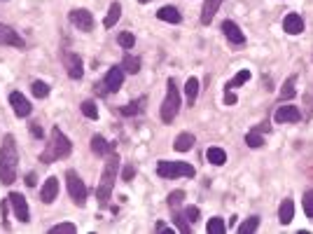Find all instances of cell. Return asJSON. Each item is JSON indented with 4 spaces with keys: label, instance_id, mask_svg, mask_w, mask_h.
I'll return each instance as SVG.
<instances>
[{
    "label": "cell",
    "instance_id": "1",
    "mask_svg": "<svg viewBox=\"0 0 313 234\" xmlns=\"http://www.w3.org/2000/svg\"><path fill=\"white\" fill-rule=\"evenodd\" d=\"M17 164H19V155H17V143H14V136H5L2 138V148H0V183H14L17 178Z\"/></svg>",
    "mask_w": 313,
    "mask_h": 234
},
{
    "label": "cell",
    "instance_id": "2",
    "mask_svg": "<svg viewBox=\"0 0 313 234\" xmlns=\"http://www.w3.org/2000/svg\"><path fill=\"white\" fill-rule=\"evenodd\" d=\"M117 169H119V157H117L115 148H110V159H107L105 169H103L99 190H96V197H99L101 206H105L110 201V195H112V188H115V180H117Z\"/></svg>",
    "mask_w": 313,
    "mask_h": 234
},
{
    "label": "cell",
    "instance_id": "3",
    "mask_svg": "<svg viewBox=\"0 0 313 234\" xmlns=\"http://www.w3.org/2000/svg\"><path fill=\"white\" fill-rule=\"evenodd\" d=\"M72 150L70 145V138L68 136H63V131L59 126H54L52 129V136H49V145H47V150L40 155V162L42 164H49V162H56V159H63V157H68Z\"/></svg>",
    "mask_w": 313,
    "mask_h": 234
},
{
    "label": "cell",
    "instance_id": "4",
    "mask_svg": "<svg viewBox=\"0 0 313 234\" xmlns=\"http://www.w3.org/2000/svg\"><path fill=\"white\" fill-rule=\"evenodd\" d=\"M180 110V89L178 84H175V78H169V89H166V99L161 103V119L169 124L175 119Z\"/></svg>",
    "mask_w": 313,
    "mask_h": 234
},
{
    "label": "cell",
    "instance_id": "5",
    "mask_svg": "<svg viewBox=\"0 0 313 234\" xmlns=\"http://www.w3.org/2000/svg\"><path fill=\"white\" fill-rule=\"evenodd\" d=\"M157 173L161 178H180V176H194V166L187 162H159L157 164Z\"/></svg>",
    "mask_w": 313,
    "mask_h": 234
},
{
    "label": "cell",
    "instance_id": "6",
    "mask_svg": "<svg viewBox=\"0 0 313 234\" xmlns=\"http://www.w3.org/2000/svg\"><path fill=\"white\" fill-rule=\"evenodd\" d=\"M66 185H68V192H70L72 201H75L77 206H84V201H87V188H84V183H82L80 176L75 171H68L66 173Z\"/></svg>",
    "mask_w": 313,
    "mask_h": 234
},
{
    "label": "cell",
    "instance_id": "7",
    "mask_svg": "<svg viewBox=\"0 0 313 234\" xmlns=\"http://www.w3.org/2000/svg\"><path fill=\"white\" fill-rule=\"evenodd\" d=\"M9 103H12L14 115H17V117H28V115H31V110H33L31 101H28L21 91H12V94H9Z\"/></svg>",
    "mask_w": 313,
    "mask_h": 234
},
{
    "label": "cell",
    "instance_id": "8",
    "mask_svg": "<svg viewBox=\"0 0 313 234\" xmlns=\"http://www.w3.org/2000/svg\"><path fill=\"white\" fill-rule=\"evenodd\" d=\"M63 63H66V71H68V75H70L72 80H80L82 75H84V63H82V59L75 52L63 54Z\"/></svg>",
    "mask_w": 313,
    "mask_h": 234
},
{
    "label": "cell",
    "instance_id": "9",
    "mask_svg": "<svg viewBox=\"0 0 313 234\" xmlns=\"http://www.w3.org/2000/svg\"><path fill=\"white\" fill-rule=\"evenodd\" d=\"M70 21L75 28H80L84 33H89L91 28H94V17H91L87 9H72L70 12Z\"/></svg>",
    "mask_w": 313,
    "mask_h": 234
},
{
    "label": "cell",
    "instance_id": "10",
    "mask_svg": "<svg viewBox=\"0 0 313 234\" xmlns=\"http://www.w3.org/2000/svg\"><path fill=\"white\" fill-rule=\"evenodd\" d=\"M9 204H12V208H14V213H17V218L21 223H28V220H31V211H28L26 199L21 197L19 192H12V195H9Z\"/></svg>",
    "mask_w": 313,
    "mask_h": 234
},
{
    "label": "cell",
    "instance_id": "11",
    "mask_svg": "<svg viewBox=\"0 0 313 234\" xmlns=\"http://www.w3.org/2000/svg\"><path fill=\"white\" fill-rule=\"evenodd\" d=\"M124 84V68L122 66H112L105 75V91H119Z\"/></svg>",
    "mask_w": 313,
    "mask_h": 234
},
{
    "label": "cell",
    "instance_id": "12",
    "mask_svg": "<svg viewBox=\"0 0 313 234\" xmlns=\"http://www.w3.org/2000/svg\"><path fill=\"white\" fill-rule=\"evenodd\" d=\"M222 33L227 36V40H232L234 45H243V42H245V36H243V31L236 26L234 21H229V19H227V21H222Z\"/></svg>",
    "mask_w": 313,
    "mask_h": 234
},
{
    "label": "cell",
    "instance_id": "13",
    "mask_svg": "<svg viewBox=\"0 0 313 234\" xmlns=\"http://www.w3.org/2000/svg\"><path fill=\"white\" fill-rule=\"evenodd\" d=\"M283 28H285V33H290V36H299L304 31V19L299 17V14H295V12H290L283 19Z\"/></svg>",
    "mask_w": 313,
    "mask_h": 234
},
{
    "label": "cell",
    "instance_id": "14",
    "mask_svg": "<svg viewBox=\"0 0 313 234\" xmlns=\"http://www.w3.org/2000/svg\"><path fill=\"white\" fill-rule=\"evenodd\" d=\"M0 45H14V47H21L24 45V40L19 38V33L14 28L5 26V24H0Z\"/></svg>",
    "mask_w": 313,
    "mask_h": 234
},
{
    "label": "cell",
    "instance_id": "15",
    "mask_svg": "<svg viewBox=\"0 0 313 234\" xmlns=\"http://www.w3.org/2000/svg\"><path fill=\"white\" fill-rule=\"evenodd\" d=\"M299 110L295 106H283L276 110V122L278 124H285V122H299Z\"/></svg>",
    "mask_w": 313,
    "mask_h": 234
},
{
    "label": "cell",
    "instance_id": "16",
    "mask_svg": "<svg viewBox=\"0 0 313 234\" xmlns=\"http://www.w3.org/2000/svg\"><path fill=\"white\" fill-rule=\"evenodd\" d=\"M292 218H295V201H292V199H283V201H280V208H278V220H280V225L292 223Z\"/></svg>",
    "mask_w": 313,
    "mask_h": 234
},
{
    "label": "cell",
    "instance_id": "17",
    "mask_svg": "<svg viewBox=\"0 0 313 234\" xmlns=\"http://www.w3.org/2000/svg\"><path fill=\"white\" fill-rule=\"evenodd\" d=\"M56 195H59V180L52 176V178L45 180V188H42V192H40V197H42L45 204H52L54 199H56Z\"/></svg>",
    "mask_w": 313,
    "mask_h": 234
},
{
    "label": "cell",
    "instance_id": "18",
    "mask_svg": "<svg viewBox=\"0 0 313 234\" xmlns=\"http://www.w3.org/2000/svg\"><path fill=\"white\" fill-rule=\"evenodd\" d=\"M220 5H222V0H206V2H204V9H201V24H204V26H208V24L213 21L215 12L220 9Z\"/></svg>",
    "mask_w": 313,
    "mask_h": 234
},
{
    "label": "cell",
    "instance_id": "19",
    "mask_svg": "<svg viewBox=\"0 0 313 234\" xmlns=\"http://www.w3.org/2000/svg\"><path fill=\"white\" fill-rule=\"evenodd\" d=\"M157 19H161V21H166V24H180L182 21V17H180V12L175 7H171V5H166V7H161L159 12H157Z\"/></svg>",
    "mask_w": 313,
    "mask_h": 234
},
{
    "label": "cell",
    "instance_id": "20",
    "mask_svg": "<svg viewBox=\"0 0 313 234\" xmlns=\"http://www.w3.org/2000/svg\"><path fill=\"white\" fill-rule=\"evenodd\" d=\"M192 145H194V136L185 131V134H180L178 138H175L173 148H175L178 153H187V150H192Z\"/></svg>",
    "mask_w": 313,
    "mask_h": 234
},
{
    "label": "cell",
    "instance_id": "21",
    "mask_svg": "<svg viewBox=\"0 0 313 234\" xmlns=\"http://www.w3.org/2000/svg\"><path fill=\"white\" fill-rule=\"evenodd\" d=\"M206 157H208V162L213 164V166H222V164L227 162V153H224L222 148H208Z\"/></svg>",
    "mask_w": 313,
    "mask_h": 234
},
{
    "label": "cell",
    "instance_id": "22",
    "mask_svg": "<svg viewBox=\"0 0 313 234\" xmlns=\"http://www.w3.org/2000/svg\"><path fill=\"white\" fill-rule=\"evenodd\" d=\"M122 17V5H119V2H112V5H110V9H107V17H105V21H103V24H105V28H112L117 24V19Z\"/></svg>",
    "mask_w": 313,
    "mask_h": 234
},
{
    "label": "cell",
    "instance_id": "23",
    "mask_svg": "<svg viewBox=\"0 0 313 234\" xmlns=\"http://www.w3.org/2000/svg\"><path fill=\"white\" fill-rule=\"evenodd\" d=\"M185 94H187V103L189 106H194V101L199 96V80L197 78H189L187 84H185Z\"/></svg>",
    "mask_w": 313,
    "mask_h": 234
},
{
    "label": "cell",
    "instance_id": "24",
    "mask_svg": "<svg viewBox=\"0 0 313 234\" xmlns=\"http://www.w3.org/2000/svg\"><path fill=\"white\" fill-rule=\"evenodd\" d=\"M295 78H287L285 82H283V87H280V99L283 101H290V99H295Z\"/></svg>",
    "mask_w": 313,
    "mask_h": 234
},
{
    "label": "cell",
    "instance_id": "25",
    "mask_svg": "<svg viewBox=\"0 0 313 234\" xmlns=\"http://www.w3.org/2000/svg\"><path fill=\"white\" fill-rule=\"evenodd\" d=\"M122 68H124V73H131V75H136V73L140 71V61H138L136 56H131V54H124Z\"/></svg>",
    "mask_w": 313,
    "mask_h": 234
},
{
    "label": "cell",
    "instance_id": "26",
    "mask_svg": "<svg viewBox=\"0 0 313 234\" xmlns=\"http://www.w3.org/2000/svg\"><path fill=\"white\" fill-rule=\"evenodd\" d=\"M245 143L250 145V148H262V145H264V138H262L260 129H250V131L245 134Z\"/></svg>",
    "mask_w": 313,
    "mask_h": 234
},
{
    "label": "cell",
    "instance_id": "27",
    "mask_svg": "<svg viewBox=\"0 0 313 234\" xmlns=\"http://www.w3.org/2000/svg\"><path fill=\"white\" fill-rule=\"evenodd\" d=\"M206 232L208 234H224V232H227L222 218H210V220H208V225H206Z\"/></svg>",
    "mask_w": 313,
    "mask_h": 234
},
{
    "label": "cell",
    "instance_id": "28",
    "mask_svg": "<svg viewBox=\"0 0 313 234\" xmlns=\"http://www.w3.org/2000/svg\"><path fill=\"white\" fill-rule=\"evenodd\" d=\"M117 42L124 47V49H131V47L136 45V36L131 33V31H122V33L117 36Z\"/></svg>",
    "mask_w": 313,
    "mask_h": 234
},
{
    "label": "cell",
    "instance_id": "29",
    "mask_svg": "<svg viewBox=\"0 0 313 234\" xmlns=\"http://www.w3.org/2000/svg\"><path fill=\"white\" fill-rule=\"evenodd\" d=\"M82 115H87L89 119H99V108H96V103L94 101H82Z\"/></svg>",
    "mask_w": 313,
    "mask_h": 234
},
{
    "label": "cell",
    "instance_id": "30",
    "mask_svg": "<svg viewBox=\"0 0 313 234\" xmlns=\"http://www.w3.org/2000/svg\"><path fill=\"white\" fill-rule=\"evenodd\" d=\"M91 150H94L96 155H105L110 148H107V143H105V138H103V136H94V138H91Z\"/></svg>",
    "mask_w": 313,
    "mask_h": 234
},
{
    "label": "cell",
    "instance_id": "31",
    "mask_svg": "<svg viewBox=\"0 0 313 234\" xmlns=\"http://www.w3.org/2000/svg\"><path fill=\"white\" fill-rule=\"evenodd\" d=\"M257 227H260V218L252 216V218H248V220H245L241 227H239V232H241V234H252Z\"/></svg>",
    "mask_w": 313,
    "mask_h": 234
},
{
    "label": "cell",
    "instance_id": "32",
    "mask_svg": "<svg viewBox=\"0 0 313 234\" xmlns=\"http://www.w3.org/2000/svg\"><path fill=\"white\" fill-rule=\"evenodd\" d=\"M31 89H33V96H37V99H47V96H49V84H47V82H33V87H31Z\"/></svg>",
    "mask_w": 313,
    "mask_h": 234
},
{
    "label": "cell",
    "instance_id": "33",
    "mask_svg": "<svg viewBox=\"0 0 313 234\" xmlns=\"http://www.w3.org/2000/svg\"><path fill=\"white\" fill-rule=\"evenodd\" d=\"M250 80V71H241L236 73V78H234L229 84H227V89H234V87H241V84H245V82Z\"/></svg>",
    "mask_w": 313,
    "mask_h": 234
},
{
    "label": "cell",
    "instance_id": "34",
    "mask_svg": "<svg viewBox=\"0 0 313 234\" xmlns=\"http://www.w3.org/2000/svg\"><path fill=\"white\" fill-rule=\"evenodd\" d=\"M173 223H175V227H178L182 234H189L192 232V227H189V220L185 216H180V213H175V218H173Z\"/></svg>",
    "mask_w": 313,
    "mask_h": 234
},
{
    "label": "cell",
    "instance_id": "35",
    "mask_svg": "<svg viewBox=\"0 0 313 234\" xmlns=\"http://www.w3.org/2000/svg\"><path fill=\"white\" fill-rule=\"evenodd\" d=\"M75 232H77V227L72 223H61V225L52 227V234H75Z\"/></svg>",
    "mask_w": 313,
    "mask_h": 234
},
{
    "label": "cell",
    "instance_id": "36",
    "mask_svg": "<svg viewBox=\"0 0 313 234\" xmlns=\"http://www.w3.org/2000/svg\"><path fill=\"white\" fill-rule=\"evenodd\" d=\"M143 110V101H131L129 106L122 108V115H136V113H140Z\"/></svg>",
    "mask_w": 313,
    "mask_h": 234
},
{
    "label": "cell",
    "instance_id": "37",
    "mask_svg": "<svg viewBox=\"0 0 313 234\" xmlns=\"http://www.w3.org/2000/svg\"><path fill=\"white\" fill-rule=\"evenodd\" d=\"M304 213L309 218H313V190L304 192Z\"/></svg>",
    "mask_w": 313,
    "mask_h": 234
},
{
    "label": "cell",
    "instance_id": "38",
    "mask_svg": "<svg viewBox=\"0 0 313 234\" xmlns=\"http://www.w3.org/2000/svg\"><path fill=\"white\" fill-rule=\"evenodd\" d=\"M199 216H201V213H199L197 206H187V208H185V218H187L189 223H197Z\"/></svg>",
    "mask_w": 313,
    "mask_h": 234
},
{
    "label": "cell",
    "instance_id": "39",
    "mask_svg": "<svg viewBox=\"0 0 313 234\" xmlns=\"http://www.w3.org/2000/svg\"><path fill=\"white\" fill-rule=\"evenodd\" d=\"M182 199H185V192H182V190H175V192H171L169 195V204L171 206H175V204H180Z\"/></svg>",
    "mask_w": 313,
    "mask_h": 234
},
{
    "label": "cell",
    "instance_id": "40",
    "mask_svg": "<svg viewBox=\"0 0 313 234\" xmlns=\"http://www.w3.org/2000/svg\"><path fill=\"white\" fill-rule=\"evenodd\" d=\"M31 134H33V138H45V131L40 129V124H31Z\"/></svg>",
    "mask_w": 313,
    "mask_h": 234
},
{
    "label": "cell",
    "instance_id": "41",
    "mask_svg": "<svg viewBox=\"0 0 313 234\" xmlns=\"http://www.w3.org/2000/svg\"><path fill=\"white\" fill-rule=\"evenodd\" d=\"M134 166H131V164H126V166H124V171H122V178H124V180H131V178H134Z\"/></svg>",
    "mask_w": 313,
    "mask_h": 234
},
{
    "label": "cell",
    "instance_id": "42",
    "mask_svg": "<svg viewBox=\"0 0 313 234\" xmlns=\"http://www.w3.org/2000/svg\"><path fill=\"white\" fill-rule=\"evenodd\" d=\"M7 201H9V199H5V201H2V227H5V230H9V223H7Z\"/></svg>",
    "mask_w": 313,
    "mask_h": 234
},
{
    "label": "cell",
    "instance_id": "43",
    "mask_svg": "<svg viewBox=\"0 0 313 234\" xmlns=\"http://www.w3.org/2000/svg\"><path fill=\"white\" fill-rule=\"evenodd\" d=\"M35 183H37V173L31 171V173L26 176V185H28V188H35Z\"/></svg>",
    "mask_w": 313,
    "mask_h": 234
},
{
    "label": "cell",
    "instance_id": "44",
    "mask_svg": "<svg viewBox=\"0 0 313 234\" xmlns=\"http://www.w3.org/2000/svg\"><path fill=\"white\" fill-rule=\"evenodd\" d=\"M224 103H227V106H234V103H236V94L227 91V94H224Z\"/></svg>",
    "mask_w": 313,
    "mask_h": 234
},
{
    "label": "cell",
    "instance_id": "45",
    "mask_svg": "<svg viewBox=\"0 0 313 234\" xmlns=\"http://www.w3.org/2000/svg\"><path fill=\"white\" fill-rule=\"evenodd\" d=\"M154 230H157V232H166V230H169V227L164 225V223H157V227H154Z\"/></svg>",
    "mask_w": 313,
    "mask_h": 234
},
{
    "label": "cell",
    "instance_id": "46",
    "mask_svg": "<svg viewBox=\"0 0 313 234\" xmlns=\"http://www.w3.org/2000/svg\"><path fill=\"white\" fill-rule=\"evenodd\" d=\"M138 2H150V0H138Z\"/></svg>",
    "mask_w": 313,
    "mask_h": 234
}]
</instances>
